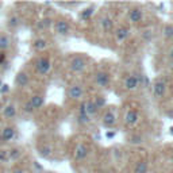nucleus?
<instances>
[{
    "mask_svg": "<svg viewBox=\"0 0 173 173\" xmlns=\"http://www.w3.org/2000/svg\"><path fill=\"white\" fill-rule=\"evenodd\" d=\"M77 120H78V123H81V124H86L89 122V116L86 115V114H78Z\"/></svg>",
    "mask_w": 173,
    "mask_h": 173,
    "instance_id": "obj_26",
    "label": "nucleus"
},
{
    "mask_svg": "<svg viewBox=\"0 0 173 173\" xmlns=\"http://www.w3.org/2000/svg\"><path fill=\"white\" fill-rule=\"evenodd\" d=\"M138 85H139V84H138L135 76H129V77L124 80V86H126V89H129V91H134V89H137Z\"/></svg>",
    "mask_w": 173,
    "mask_h": 173,
    "instance_id": "obj_13",
    "label": "nucleus"
},
{
    "mask_svg": "<svg viewBox=\"0 0 173 173\" xmlns=\"http://www.w3.org/2000/svg\"><path fill=\"white\" fill-rule=\"evenodd\" d=\"M135 173H146L147 172V164H146L145 161H141L137 164V166H135Z\"/></svg>",
    "mask_w": 173,
    "mask_h": 173,
    "instance_id": "obj_22",
    "label": "nucleus"
},
{
    "mask_svg": "<svg viewBox=\"0 0 173 173\" xmlns=\"http://www.w3.org/2000/svg\"><path fill=\"white\" fill-rule=\"evenodd\" d=\"M138 112L134 110H129L126 114V116H124V122H126V124H135L138 122Z\"/></svg>",
    "mask_w": 173,
    "mask_h": 173,
    "instance_id": "obj_11",
    "label": "nucleus"
},
{
    "mask_svg": "<svg viewBox=\"0 0 173 173\" xmlns=\"http://www.w3.org/2000/svg\"><path fill=\"white\" fill-rule=\"evenodd\" d=\"M162 32H164V37L165 38H173V26L172 24H166V26L164 27V30H162Z\"/></svg>",
    "mask_w": 173,
    "mask_h": 173,
    "instance_id": "obj_23",
    "label": "nucleus"
},
{
    "mask_svg": "<svg viewBox=\"0 0 173 173\" xmlns=\"http://www.w3.org/2000/svg\"><path fill=\"white\" fill-rule=\"evenodd\" d=\"M46 47H47V42H46L45 39H42V38H41V39H37L34 42V49H35V50H45Z\"/></svg>",
    "mask_w": 173,
    "mask_h": 173,
    "instance_id": "obj_21",
    "label": "nucleus"
},
{
    "mask_svg": "<svg viewBox=\"0 0 173 173\" xmlns=\"http://www.w3.org/2000/svg\"><path fill=\"white\" fill-rule=\"evenodd\" d=\"M105 137H107V138H114V137H115V132H107V134H105Z\"/></svg>",
    "mask_w": 173,
    "mask_h": 173,
    "instance_id": "obj_36",
    "label": "nucleus"
},
{
    "mask_svg": "<svg viewBox=\"0 0 173 173\" xmlns=\"http://www.w3.org/2000/svg\"><path fill=\"white\" fill-rule=\"evenodd\" d=\"M85 103V111H86V115H95V114L97 112V108H96V105H95V103H93V100H86V102H84Z\"/></svg>",
    "mask_w": 173,
    "mask_h": 173,
    "instance_id": "obj_18",
    "label": "nucleus"
},
{
    "mask_svg": "<svg viewBox=\"0 0 173 173\" xmlns=\"http://www.w3.org/2000/svg\"><path fill=\"white\" fill-rule=\"evenodd\" d=\"M3 115L5 119H14L16 116V107L14 104H8L3 110Z\"/></svg>",
    "mask_w": 173,
    "mask_h": 173,
    "instance_id": "obj_14",
    "label": "nucleus"
},
{
    "mask_svg": "<svg viewBox=\"0 0 173 173\" xmlns=\"http://www.w3.org/2000/svg\"><path fill=\"white\" fill-rule=\"evenodd\" d=\"M95 105H96V108L99 110V108H102L103 105L105 104V100H104V97H102V96H97L96 99H95Z\"/></svg>",
    "mask_w": 173,
    "mask_h": 173,
    "instance_id": "obj_28",
    "label": "nucleus"
},
{
    "mask_svg": "<svg viewBox=\"0 0 173 173\" xmlns=\"http://www.w3.org/2000/svg\"><path fill=\"white\" fill-rule=\"evenodd\" d=\"M170 134H173V127H172V129H170Z\"/></svg>",
    "mask_w": 173,
    "mask_h": 173,
    "instance_id": "obj_40",
    "label": "nucleus"
},
{
    "mask_svg": "<svg viewBox=\"0 0 173 173\" xmlns=\"http://www.w3.org/2000/svg\"><path fill=\"white\" fill-rule=\"evenodd\" d=\"M103 123L107 127H112L114 124L116 123V116L114 115L111 111H108V112H105L104 116H103Z\"/></svg>",
    "mask_w": 173,
    "mask_h": 173,
    "instance_id": "obj_15",
    "label": "nucleus"
},
{
    "mask_svg": "<svg viewBox=\"0 0 173 173\" xmlns=\"http://www.w3.org/2000/svg\"><path fill=\"white\" fill-rule=\"evenodd\" d=\"M70 99H80L83 96V88L80 85H73L69 88V92H68Z\"/></svg>",
    "mask_w": 173,
    "mask_h": 173,
    "instance_id": "obj_12",
    "label": "nucleus"
},
{
    "mask_svg": "<svg viewBox=\"0 0 173 173\" xmlns=\"http://www.w3.org/2000/svg\"><path fill=\"white\" fill-rule=\"evenodd\" d=\"M142 16H143V12L141 8H132V10H130V12H129V19H130V22H132V23L141 22Z\"/></svg>",
    "mask_w": 173,
    "mask_h": 173,
    "instance_id": "obj_8",
    "label": "nucleus"
},
{
    "mask_svg": "<svg viewBox=\"0 0 173 173\" xmlns=\"http://www.w3.org/2000/svg\"><path fill=\"white\" fill-rule=\"evenodd\" d=\"M20 157V150L19 149H12L11 151H8V158L10 159H18Z\"/></svg>",
    "mask_w": 173,
    "mask_h": 173,
    "instance_id": "obj_25",
    "label": "nucleus"
},
{
    "mask_svg": "<svg viewBox=\"0 0 173 173\" xmlns=\"http://www.w3.org/2000/svg\"><path fill=\"white\" fill-rule=\"evenodd\" d=\"M130 35V30L126 29V27H120V29L116 30V39L119 41V42H122V41H124L127 37Z\"/></svg>",
    "mask_w": 173,
    "mask_h": 173,
    "instance_id": "obj_17",
    "label": "nucleus"
},
{
    "mask_svg": "<svg viewBox=\"0 0 173 173\" xmlns=\"http://www.w3.org/2000/svg\"><path fill=\"white\" fill-rule=\"evenodd\" d=\"M5 58H7V54H5L4 51H0V65H3V64H4Z\"/></svg>",
    "mask_w": 173,
    "mask_h": 173,
    "instance_id": "obj_34",
    "label": "nucleus"
},
{
    "mask_svg": "<svg viewBox=\"0 0 173 173\" xmlns=\"http://www.w3.org/2000/svg\"><path fill=\"white\" fill-rule=\"evenodd\" d=\"M112 26H114V23H112V20H111V18H108V16L103 18V20H102V27H103V30H104V31H108V30H111V29H112Z\"/></svg>",
    "mask_w": 173,
    "mask_h": 173,
    "instance_id": "obj_19",
    "label": "nucleus"
},
{
    "mask_svg": "<svg viewBox=\"0 0 173 173\" xmlns=\"http://www.w3.org/2000/svg\"><path fill=\"white\" fill-rule=\"evenodd\" d=\"M130 142L131 143H141L142 142V138H141L139 135H135V137H132L131 139H130Z\"/></svg>",
    "mask_w": 173,
    "mask_h": 173,
    "instance_id": "obj_32",
    "label": "nucleus"
},
{
    "mask_svg": "<svg viewBox=\"0 0 173 173\" xmlns=\"http://www.w3.org/2000/svg\"><path fill=\"white\" fill-rule=\"evenodd\" d=\"M153 91H154V96H156L157 99H161L165 95V91H166V84H165V81L157 80L153 85Z\"/></svg>",
    "mask_w": 173,
    "mask_h": 173,
    "instance_id": "obj_2",
    "label": "nucleus"
},
{
    "mask_svg": "<svg viewBox=\"0 0 173 173\" xmlns=\"http://www.w3.org/2000/svg\"><path fill=\"white\" fill-rule=\"evenodd\" d=\"M14 173H23V170H22V169H15V170H14Z\"/></svg>",
    "mask_w": 173,
    "mask_h": 173,
    "instance_id": "obj_38",
    "label": "nucleus"
},
{
    "mask_svg": "<svg viewBox=\"0 0 173 173\" xmlns=\"http://www.w3.org/2000/svg\"><path fill=\"white\" fill-rule=\"evenodd\" d=\"M95 81L100 86H107L110 84V74L105 72H97L95 76Z\"/></svg>",
    "mask_w": 173,
    "mask_h": 173,
    "instance_id": "obj_5",
    "label": "nucleus"
},
{
    "mask_svg": "<svg viewBox=\"0 0 173 173\" xmlns=\"http://www.w3.org/2000/svg\"><path fill=\"white\" fill-rule=\"evenodd\" d=\"M29 102H30V104L32 105L34 110H38V108H41L43 105V103H45V97H43L42 95H34V96H31V99H30Z\"/></svg>",
    "mask_w": 173,
    "mask_h": 173,
    "instance_id": "obj_10",
    "label": "nucleus"
},
{
    "mask_svg": "<svg viewBox=\"0 0 173 173\" xmlns=\"http://www.w3.org/2000/svg\"><path fill=\"white\" fill-rule=\"evenodd\" d=\"M88 154V147L83 143H78L76 146V150H74V158L76 159H84Z\"/></svg>",
    "mask_w": 173,
    "mask_h": 173,
    "instance_id": "obj_9",
    "label": "nucleus"
},
{
    "mask_svg": "<svg viewBox=\"0 0 173 173\" xmlns=\"http://www.w3.org/2000/svg\"><path fill=\"white\" fill-rule=\"evenodd\" d=\"M10 91V86L7 85V84H3L2 86H0V93H5V92Z\"/></svg>",
    "mask_w": 173,
    "mask_h": 173,
    "instance_id": "obj_33",
    "label": "nucleus"
},
{
    "mask_svg": "<svg viewBox=\"0 0 173 173\" xmlns=\"http://www.w3.org/2000/svg\"><path fill=\"white\" fill-rule=\"evenodd\" d=\"M170 68L173 69V61H170Z\"/></svg>",
    "mask_w": 173,
    "mask_h": 173,
    "instance_id": "obj_39",
    "label": "nucleus"
},
{
    "mask_svg": "<svg viewBox=\"0 0 173 173\" xmlns=\"http://www.w3.org/2000/svg\"><path fill=\"white\" fill-rule=\"evenodd\" d=\"M19 24V19L16 16H11L10 20H8V26L10 27H16Z\"/></svg>",
    "mask_w": 173,
    "mask_h": 173,
    "instance_id": "obj_29",
    "label": "nucleus"
},
{
    "mask_svg": "<svg viewBox=\"0 0 173 173\" xmlns=\"http://www.w3.org/2000/svg\"><path fill=\"white\" fill-rule=\"evenodd\" d=\"M169 57H170V59H172V61H173V47L169 50Z\"/></svg>",
    "mask_w": 173,
    "mask_h": 173,
    "instance_id": "obj_37",
    "label": "nucleus"
},
{
    "mask_svg": "<svg viewBox=\"0 0 173 173\" xmlns=\"http://www.w3.org/2000/svg\"><path fill=\"white\" fill-rule=\"evenodd\" d=\"M2 85H3V81H2V80H0V86H2Z\"/></svg>",
    "mask_w": 173,
    "mask_h": 173,
    "instance_id": "obj_41",
    "label": "nucleus"
},
{
    "mask_svg": "<svg viewBox=\"0 0 173 173\" xmlns=\"http://www.w3.org/2000/svg\"><path fill=\"white\" fill-rule=\"evenodd\" d=\"M51 151H53V149H51V146H49V145L41 146V147H39V154H41V157H45V158L50 156Z\"/></svg>",
    "mask_w": 173,
    "mask_h": 173,
    "instance_id": "obj_20",
    "label": "nucleus"
},
{
    "mask_svg": "<svg viewBox=\"0 0 173 173\" xmlns=\"http://www.w3.org/2000/svg\"><path fill=\"white\" fill-rule=\"evenodd\" d=\"M92 14H93V7H88V8H85V10L81 12V19L83 20H86V19H89L92 16Z\"/></svg>",
    "mask_w": 173,
    "mask_h": 173,
    "instance_id": "obj_24",
    "label": "nucleus"
},
{
    "mask_svg": "<svg viewBox=\"0 0 173 173\" xmlns=\"http://www.w3.org/2000/svg\"><path fill=\"white\" fill-rule=\"evenodd\" d=\"M11 46V41L10 37L5 34H0V51H5L8 50Z\"/></svg>",
    "mask_w": 173,
    "mask_h": 173,
    "instance_id": "obj_16",
    "label": "nucleus"
},
{
    "mask_svg": "<svg viewBox=\"0 0 173 173\" xmlns=\"http://www.w3.org/2000/svg\"><path fill=\"white\" fill-rule=\"evenodd\" d=\"M172 162H173V158H172Z\"/></svg>",
    "mask_w": 173,
    "mask_h": 173,
    "instance_id": "obj_42",
    "label": "nucleus"
},
{
    "mask_svg": "<svg viewBox=\"0 0 173 173\" xmlns=\"http://www.w3.org/2000/svg\"><path fill=\"white\" fill-rule=\"evenodd\" d=\"M51 26V19H43V20H41L39 23H38V27L39 29H47V27Z\"/></svg>",
    "mask_w": 173,
    "mask_h": 173,
    "instance_id": "obj_27",
    "label": "nucleus"
},
{
    "mask_svg": "<svg viewBox=\"0 0 173 173\" xmlns=\"http://www.w3.org/2000/svg\"><path fill=\"white\" fill-rule=\"evenodd\" d=\"M85 61H84L81 57H76V58L72 59V62H70V69L73 70V72L78 73V72H83L84 69H85Z\"/></svg>",
    "mask_w": 173,
    "mask_h": 173,
    "instance_id": "obj_3",
    "label": "nucleus"
},
{
    "mask_svg": "<svg viewBox=\"0 0 173 173\" xmlns=\"http://www.w3.org/2000/svg\"><path fill=\"white\" fill-rule=\"evenodd\" d=\"M29 74L26 72H19L15 77V85L19 86V88H24V86L29 85Z\"/></svg>",
    "mask_w": 173,
    "mask_h": 173,
    "instance_id": "obj_4",
    "label": "nucleus"
},
{
    "mask_svg": "<svg viewBox=\"0 0 173 173\" xmlns=\"http://www.w3.org/2000/svg\"><path fill=\"white\" fill-rule=\"evenodd\" d=\"M56 31L58 32L59 35L69 34L70 27H69V24H68V22H65V20H57L56 22Z\"/></svg>",
    "mask_w": 173,
    "mask_h": 173,
    "instance_id": "obj_7",
    "label": "nucleus"
},
{
    "mask_svg": "<svg viewBox=\"0 0 173 173\" xmlns=\"http://www.w3.org/2000/svg\"><path fill=\"white\" fill-rule=\"evenodd\" d=\"M80 114H86V111H85V103H81V104H80Z\"/></svg>",
    "mask_w": 173,
    "mask_h": 173,
    "instance_id": "obj_35",
    "label": "nucleus"
},
{
    "mask_svg": "<svg viewBox=\"0 0 173 173\" xmlns=\"http://www.w3.org/2000/svg\"><path fill=\"white\" fill-rule=\"evenodd\" d=\"M35 69H37V72L39 73V74H47L49 72H50L51 69V62L49 58H46V57H41V58H38L37 61V65H35Z\"/></svg>",
    "mask_w": 173,
    "mask_h": 173,
    "instance_id": "obj_1",
    "label": "nucleus"
},
{
    "mask_svg": "<svg viewBox=\"0 0 173 173\" xmlns=\"http://www.w3.org/2000/svg\"><path fill=\"white\" fill-rule=\"evenodd\" d=\"M23 110H24V112H27V114H31L32 111H34V108H32V105L30 104V102H27L26 104L23 105Z\"/></svg>",
    "mask_w": 173,
    "mask_h": 173,
    "instance_id": "obj_30",
    "label": "nucleus"
},
{
    "mask_svg": "<svg viewBox=\"0 0 173 173\" xmlns=\"http://www.w3.org/2000/svg\"><path fill=\"white\" fill-rule=\"evenodd\" d=\"M5 159H8V151L2 150V149H0V162L5 161Z\"/></svg>",
    "mask_w": 173,
    "mask_h": 173,
    "instance_id": "obj_31",
    "label": "nucleus"
},
{
    "mask_svg": "<svg viewBox=\"0 0 173 173\" xmlns=\"http://www.w3.org/2000/svg\"><path fill=\"white\" fill-rule=\"evenodd\" d=\"M14 137H15V129H14L12 126H7V127H4V129L2 130V134H0L2 141L8 142V141H11Z\"/></svg>",
    "mask_w": 173,
    "mask_h": 173,
    "instance_id": "obj_6",
    "label": "nucleus"
}]
</instances>
